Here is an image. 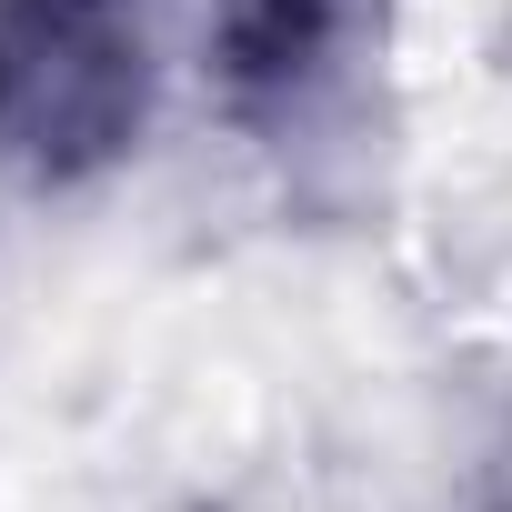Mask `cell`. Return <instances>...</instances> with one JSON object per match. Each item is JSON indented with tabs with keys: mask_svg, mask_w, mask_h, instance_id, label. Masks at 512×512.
<instances>
[{
	"mask_svg": "<svg viewBox=\"0 0 512 512\" xmlns=\"http://www.w3.org/2000/svg\"><path fill=\"white\" fill-rule=\"evenodd\" d=\"M502 512H512V492H502Z\"/></svg>",
	"mask_w": 512,
	"mask_h": 512,
	"instance_id": "3",
	"label": "cell"
},
{
	"mask_svg": "<svg viewBox=\"0 0 512 512\" xmlns=\"http://www.w3.org/2000/svg\"><path fill=\"white\" fill-rule=\"evenodd\" d=\"M161 121L151 0H0V181L101 191Z\"/></svg>",
	"mask_w": 512,
	"mask_h": 512,
	"instance_id": "1",
	"label": "cell"
},
{
	"mask_svg": "<svg viewBox=\"0 0 512 512\" xmlns=\"http://www.w3.org/2000/svg\"><path fill=\"white\" fill-rule=\"evenodd\" d=\"M402 41V0H201L211 111L272 161L352 141Z\"/></svg>",
	"mask_w": 512,
	"mask_h": 512,
	"instance_id": "2",
	"label": "cell"
}]
</instances>
